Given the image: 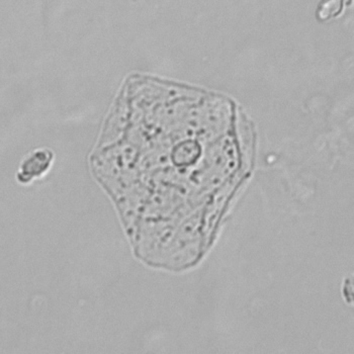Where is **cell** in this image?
<instances>
[{"mask_svg": "<svg viewBox=\"0 0 354 354\" xmlns=\"http://www.w3.org/2000/svg\"><path fill=\"white\" fill-rule=\"evenodd\" d=\"M55 154L48 148H38L28 153L17 172V179L21 185H28L46 176L53 165Z\"/></svg>", "mask_w": 354, "mask_h": 354, "instance_id": "obj_1", "label": "cell"}]
</instances>
